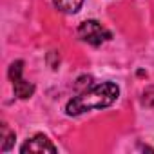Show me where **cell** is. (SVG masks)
I'll list each match as a JSON object with an SVG mask.
<instances>
[{"mask_svg": "<svg viewBox=\"0 0 154 154\" xmlns=\"http://www.w3.org/2000/svg\"><path fill=\"white\" fill-rule=\"evenodd\" d=\"M20 152H56V147L51 143L47 136L36 134L20 147Z\"/></svg>", "mask_w": 154, "mask_h": 154, "instance_id": "obj_4", "label": "cell"}, {"mask_svg": "<svg viewBox=\"0 0 154 154\" xmlns=\"http://www.w3.org/2000/svg\"><path fill=\"white\" fill-rule=\"evenodd\" d=\"M118 94H120V89L112 82H103V84L93 85V87L82 91L72 100H69L65 105V112L69 116H78V114H84L87 111L109 107L116 102Z\"/></svg>", "mask_w": 154, "mask_h": 154, "instance_id": "obj_1", "label": "cell"}, {"mask_svg": "<svg viewBox=\"0 0 154 154\" xmlns=\"http://www.w3.org/2000/svg\"><path fill=\"white\" fill-rule=\"evenodd\" d=\"M78 36L84 42L91 44V45H102L103 42H107V40L112 38L111 31H107L96 20H85V22H82L80 27H78Z\"/></svg>", "mask_w": 154, "mask_h": 154, "instance_id": "obj_2", "label": "cell"}, {"mask_svg": "<svg viewBox=\"0 0 154 154\" xmlns=\"http://www.w3.org/2000/svg\"><path fill=\"white\" fill-rule=\"evenodd\" d=\"M2 143H0V149H2L4 152L6 150H9L11 149V145L15 143V132H11L9 131V127L6 125V123H2Z\"/></svg>", "mask_w": 154, "mask_h": 154, "instance_id": "obj_6", "label": "cell"}, {"mask_svg": "<svg viewBox=\"0 0 154 154\" xmlns=\"http://www.w3.org/2000/svg\"><path fill=\"white\" fill-rule=\"evenodd\" d=\"M141 102H143V105H147V107H154V87L145 89Z\"/></svg>", "mask_w": 154, "mask_h": 154, "instance_id": "obj_7", "label": "cell"}, {"mask_svg": "<svg viewBox=\"0 0 154 154\" xmlns=\"http://www.w3.org/2000/svg\"><path fill=\"white\" fill-rule=\"evenodd\" d=\"M53 4L62 13H76V11L82 8L84 0H53Z\"/></svg>", "mask_w": 154, "mask_h": 154, "instance_id": "obj_5", "label": "cell"}, {"mask_svg": "<svg viewBox=\"0 0 154 154\" xmlns=\"http://www.w3.org/2000/svg\"><path fill=\"white\" fill-rule=\"evenodd\" d=\"M22 67H24V62L22 60H17V62L11 63V67H9V80L13 82L15 94L18 98H22V100H26V98H31L33 96L35 85L22 78Z\"/></svg>", "mask_w": 154, "mask_h": 154, "instance_id": "obj_3", "label": "cell"}]
</instances>
